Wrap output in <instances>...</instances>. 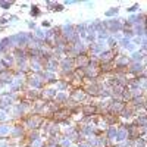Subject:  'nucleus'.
Segmentation results:
<instances>
[{"instance_id":"obj_1","label":"nucleus","mask_w":147,"mask_h":147,"mask_svg":"<svg viewBox=\"0 0 147 147\" xmlns=\"http://www.w3.org/2000/svg\"><path fill=\"white\" fill-rule=\"evenodd\" d=\"M125 140H128V129H127L125 125H121V127H118L115 141L116 143H122V141H125Z\"/></svg>"},{"instance_id":"obj_2","label":"nucleus","mask_w":147,"mask_h":147,"mask_svg":"<svg viewBox=\"0 0 147 147\" xmlns=\"http://www.w3.org/2000/svg\"><path fill=\"white\" fill-rule=\"evenodd\" d=\"M85 91H87L90 96H100V91H102V85L99 84H90L87 88H85Z\"/></svg>"},{"instance_id":"obj_3","label":"nucleus","mask_w":147,"mask_h":147,"mask_svg":"<svg viewBox=\"0 0 147 147\" xmlns=\"http://www.w3.org/2000/svg\"><path fill=\"white\" fill-rule=\"evenodd\" d=\"M116 131H118V127H109L107 131H106V138L110 140V141H115V137H116Z\"/></svg>"},{"instance_id":"obj_4","label":"nucleus","mask_w":147,"mask_h":147,"mask_svg":"<svg viewBox=\"0 0 147 147\" xmlns=\"http://www.w3.org/2000/svg\"><path fill=\"white\" fill-rule=\"evenodd\" d=\"M144 68H143V65L140 63V62H134L131 66H128V71L129 72H132V74H137V72H141Z\"/></svg>"},{"instance_id":"obj_5","label":"nucleus","mask_w":147,"mask_h":147,"mask_svg":"<svg viewBox=\"0 0 147 147\" xmlns=\"http://www.w3.org/2000/svg\"><path fill=\"white\" fill-rule=\"evenodd\" d=\"M112 57H113V52H112V50H109V52H103L100 59L103 60V62H109V60L112 59Z\"/></svg>"},{"instance_id":"obj_6","label":"nucleus","mask_w":147,"mask_h":147,"mask_svg":"<svg viewBox=\"0 0 147 147\" xmlns=\"http://www.w3.org/2000/svg\"><path fill=\"white\" fill-rule=\"evenodd\" d=\"M131 59L134 60V62H138L140 59H143V53H140V52H138V53H134V55L131 56Z\"/></svg>"},{"instance_id":"obj_7","label":"nucleus","mask_w":147,"mask_h":147,"mask_svg":"<svg viewBox=\"0 0 147 147\" xmlns=\"http://www.w3.org/2000/svg\"><path fill=\"white\" fill-rule=\"evenodd\" d=\"M9 132V127L7 125H0V136H5Z\"/></svg>"},{"instance_id":"obj_8","label":"nucleus","mask_w":147,"mask_h":147,"mask_svg":"<svg viewBox=\"0 0 147 147\" xmlns=\"http://www.w3.org/2000/svg\"><path fill=\"white\" fill-rule=\"evenodd\" d=\"M22 134H24V131L21 129V128H15V131H13V137H18V136H22Z\"/></svg>"},{"instance_id":"obj_9","label":"nucleus","mask_w":147,"mask_h":147,"mask_svg":"<svg viewBox=\"0 0 147 147\" xmlns=\"http://www.w3.org/2000/svg\"><path fill=\"white\" fill-rule=\"evenodd\" d=\"M118 12V9L116 7H112V10H109V12H106V16H112V15H115Z\"/></svg>"},{"instance_id":"obj_10","label":"nucleus","mask_w":147,"mask_h":147,"mask_svg":"<svg viewBox=\"0 0 147 147\" xmlns=\"http://www.w3.org/2000/svg\"><path fill=\"white\" fill-rule=\"evenodd\" d=\"M66 100V96L65 94H59L57 96V102H65Z\"/></svg>"},{"instance_id":"obj_11","label":"nucleus","mask_w":147,"mask_h":147,"mask_svg":"<svg viewBox=\"0 0 147 147\" xmlns=\"http://www.w3.org/2000/svg\"><path fill=\"white\" fill-rule=\"evenodd\" d=\"M137 9H138V5H134V6H131V7H128L127 10H128V12H136Z\"/></svg>"},{"instance_id":"obj_12","label":"nucleus","mask_w":147,"mask_h":147,"mask_svg":"<svg viewBox=\"0 0 147 147\" xmlns=\"http://www.w3.org/2000/svg\"><path fill=\"white\" fill-rule=\"evenodd\" d=\"M78 147H91V146H90L87 141H82V143H80V146H78Z\"/></svg>"},{"instance_id":"obj_13","label":"nucleus","mask_w":147,"mask_h":147,"mask_svg":"<svg viewBox=\"0 0 147 147\" xmlns=\"http://www.w3.org/2000/svg\"><path fill=\"white\" fill-rule=\"evenodd\" d=\"M5 119V113H0V121H3Z\"/></svg>"},{"instance_id":"obj_14","label":"nucleus","mask_w":147,"mask_h":147,"mask_svg":"<svg viewBox=\"0 0 147 147\" xmlns=\"http://www.w3.org/2000/svg\"><path fill=\"white\" fill-rule=\"evenodd\" d=\"M71 147H77V146H71Z\"/></svg>"}]
</instances>
